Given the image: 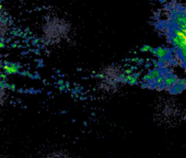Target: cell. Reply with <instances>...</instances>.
<instances>
[{
    "mask_svg": "<svg viewBox=\"0 0 186 158\" xmlns=\"http://www.w3.org/2000/svg\"><path fill=\"white\" fill-rule=\"evenodd\" d=\"M0 158H2V157H1V155H0Z\"/></svg>",
    "mask_w": 186,
    "mask_h": 158,
    "instance_id": "6",
    "label": "cell"
},
{
    "mask_svg": "<svg viewBox=\"0 0 186 158\" xmlns=\"http://www.w3.org/2000/svg\"><path fill=\"white\" fill-rule=\"evenodd\" d=\"M38 158H73L69 153H67L65 150H52V152H48V153L43 154L41 157Z\"/></svg>",
    "mask_w": 186,
    "mask_h": 158,
    "instance_id": "5",
    "label": "cell"
},
{
    "mask_svg": "<svg viewBox=\"0 0 186 158\" xmlns=\"http://www.w3.org/2000/svg\"><path fill=\"white\" fill-rule=\"evenodd\" d=\"M125 72L117 66H106L98 72L96 77V88L101 92L109 94L120 88V85L125 83Z\"/></svg>",
    "mask_w": 186,
    "mask_h": 158,
    "instance_id": "2",
    "label": "cell"
},
{
    "mask_svg": "<svg viewBox=\"0 0 186 158\" xmlns=\"http://www.w3.org/2000/svg\"><path fill=\"white\" fill-rule=\"evenodd\" d=\"M10 88L2 78L0 77V111L8 105V103L10 102Z\"/></svg>",
    "mask_w": 186,
    "mask_h": 158,
    "instance_id": "4",
    "label": "cell"
},
{
    "mask_svg": "<svg viewBox=\"0 0 186 158\" xmlns=\"http://www.w3.org/2000/svg\"><path fill=\"white\" fill-rule=\"evenodd\" d=\"M11 34V24L9 18L0 11V44L5 43Z\"/></svg>",
    "mask_w": 186,
    "mask_h": 158,
    "instance_id": "3",
    "label": "cell"
},
{
    "mask_svg": "<svg viewBox=\"0 0 186 158\" xmlns=\"http://www.w3.org/2000/svg\"><path fill=\"white\" fill-rule=\"evenodd\" d=\"M71 23L68 20L58 16L49 17L41 25V42L47 47H61L71 40Z\"/></svg>",
    "mask_w": 186,
    "mask_h": 158,
    "instance_id": "1",
    "label": "cell"
}]
</instances>
